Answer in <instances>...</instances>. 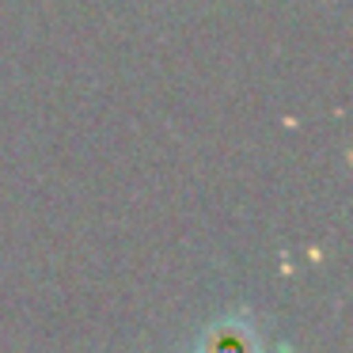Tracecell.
<instances>
[{
	"instance_id": "obj_1",
	"label": "cell",
	"mask_w": 353,
	"mask_h": 353,
	"mask_svg": "<svg viewBox=\"0 0 353 353\" xmlns=\"http://www.w3.org/2000/svg\"><path fill=\"white\" fill-rule=\"evenodd\" d=\"M262 330L251 312H228L198 334L194 353H262Z\"/></svg>"
}]
</instances>
